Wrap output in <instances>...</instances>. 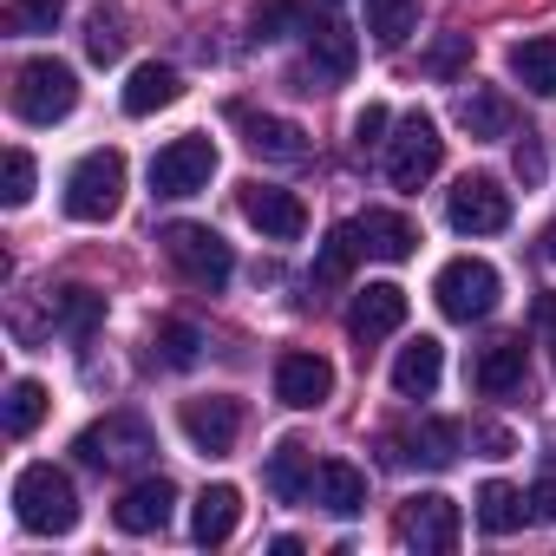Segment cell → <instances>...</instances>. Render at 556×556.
<instances>
[{
  "label": "cell",
  "instance_id": "3",
  "mask_svg": "<svg viewBox=\"0 0 556 556\" xmlns=\"http://www.w3.org/2000/svg\"><path fill=\"white\" fill-rule=\"evenodd\" d=\"M66 216L73 223H112L118 203H125V157L118 151H86L66 177Z\"/></svg>",
  "mask_w": 556,
  "mask_h": 556
},
{
  "label": "cell",
  "instance_id": "4",
  "mask_svg": "<svg viewBox=\"0 0 556 556\" xmlns=\"http://www.w3.org/2000/svg\"><path fill=\"white\" fill-rule=\"evenodd\" d=\"M157 242H164L170 268L184 275V282H197V289H223L229 275H236V255H229V242L210 223H164Z\"/></svg>",
  "mask_w": 556,
  "mask_h": 556
},
{
  "label": "cell",
  "instance_id": "44",
  "mask_svg": "<svg viewBox=\"0 0 556 556\" xmlns=\"http://www.w3.org/2000/svg\"><path fill=\"white\" fill-rule=\"evenodd\" d=\"M543 255H549V262H556V223H549V236H543Z\"/></svg>",
  "mask_w": 556,
  "mask_h": 556
},
{
  "label": "cell",
  "instance_id": "34",
  "mask_svg": "<svg viewBox=\"0 0 556 556\" xmlns=\"http://www.w3.org/2000/svg\"><path fill=\"white\" fill-rule=\"evenodd\" d=\"M47 419V387L40 380H14L8 387V439H27Z\"/></svg>",
  "mask_w": 556,
  "mask_h": 556
},
{
  "label": "cell",
  "instance_id": "32",
  "mask_svg": "<svg viewBox=\"0 0 556 556\" xmlns=\"http://www.w3.org/2000/svg\"><path fill=\"white\" fill-rule=\"evenodd\" d=\"M125 14L118 8H92L86 14V60H99V66H112V60H125Z\"/></svg>",
  "mask_w": 556,
  "mask_h": 556
},
{
  "label": "cell",
  "instance_id": "43",
  "mask_svg": "<svg viewBox=\"0 0 556 556\" xmlns=\"http://www.w3.org/2000/svg\"><path fill=\"white\" fill-rule=\"evenodd\" d=\"M478 439L491 445V458H504V452H510V432H497V426H478Z\"/></svg>",
  "mask_w": 556,
  "mask_h": 556
},
{
  "label": "cell",
  "instance_id": "24",
  "mask_svg": "<svg viewBox=\"0 0 556 556\" xmlns=\"http://www.w3.org/2000/svg\"><path fill=\"white\" fill-rule=\"evenodd\" d=\"M458 125H465L478 144H491V138H510L517 112H510V99H504V92H491V86H471V92H458Z\"/></svg>",
  "mask_w": 556,
  "mask_h": 556
},
{
  "label": "cell",
  "instance_id": "11",
  "mask_svg": "<svg viewBox=\"0 0 556 556\" xmlns=\"http://www.w3.org/2000/svg\"><path fill=\"white\" fill-rule=\"evenodd\" d=\"M236 203H242V216H249L268 242H295V236L308 229V210H302V197H295V190H275V184H242V190H236Z\"/></svg>",
  "mask_w": 556,
  "mask_h": 556
},
{
  "label": "cell",
  "instance_id": "28",
  "mask_svg": "<svg viewBox=\"0 0 556 556\" xmlns=\"http://www.w3.org/2000/svg\"><path fill=\"white\" fill-rule=\"evenodd\" d=\"M523 517H530V491H517V484H504V478L478 484V523H484L491 536L523 530Z\"/></svg>",
  "mask_w": 556,
  "mask_h": 556
},
{
  "label": "cell",
  "instance_id": "29",
  "mask_svg": "<svg viewBox=\"0 0 556 556\" xmlns=\"http://www.w3.org/2000/svg\"><path fill=\"white\" fill-rule=\"evenodd\" d=\"M354 255H367V249H361V229H354V223L328 229V242H321V255H315V289H341L348 268H354Z\"/></svg>",
  "mask_w": 556,
  "mask_h": 556
},
{
  "label": "cell",
  "instance_id": "42",
  "mask_svg": "<svg viewBox=\"0 0 556 556\" xmlns=\"http://www.w3.org/2000/svg\"><path fill=\"white\" fill-rule=\"evenodd\" d=\"M536 334L556 341V295H536Z\"/></svg>",
  "mask_w": 556,
  "mask_h": 556
},
{
  "label": "cell",
  "instance_id": "33",
  "mask_svg": "<svg viewBox=\"0 0 556 556\" xmlns=\"http://www.w3.org/2000/svg\"><path fill=\"white\" fill-rule=\"evenodd\" d=\"M151 354H157L164 367H177V374H184V367H197V361H203V334H197L190 321H164V328L151 334Z\"/></svg>",
  "mask_w": 556,
  "mask_h": 556
},
{
  "label": "cell",
  "instance_id": "9",
  "mask_svg": "<svg viewBox=\"0 0 556 556\" xmlns=\"http://www.w3.org/2000/svg\"><path fill=\"white\" fill-rule=\"evenodd\" d=\"M439 157H445V138H439V125H432L426 112L400 118V138H387V177H393L400 190H419V184L439 170Z\"/></svg>",
  "mask_w": 556,
  "mask_h": 556
},
{
  "label": "cell",
  "instance_id": "30",
  "mask_svg": "<svg viewBox=\"0 0 556 556\" xmlns=\"http://www.w3.org/2000/svg\"><path fill=\"white\" fill-rule=\"evenodd\" d=\"M413 27H419V0H367V34H374V47H406Z\"/></svg>",
  "mask_w": 556,
  "mask_h": 556
},
{
  "label": "cell",
  "instance_id": "38",
  "mask_svg": "<svg viewBox=\"0 0 556 556\" xmlns=\"http://www.w3.org/2000/svg\"><path fill=\"white\" fill-rule=\"evenodd\" d=\"M295 21V8H289V0H268V8L255 14V40H282V27Z\"/></svg>",
  "mask_w": 556,
  "mask_h": 556
},
{
  "label": "cell",
  "instance_id": "18",
  "mask_svg": "<svg viewBox=\"0 0 556 556\" xmlns=\"http://www.w3.org/2000/svg\"><path fill=\"white\" fill-rule=\"evenodd\" d=\"M439 374H445V348H439L432 334H419V341H406L400 361H393V393H400V400H432V393H439Z\"/></svg>",
  "mask_w": 556,
  "mask_h": 556
},
{
  "label": "cell",
  "instance_id": "37",
  "mask_svg": "<svg viewBox=\"0 0 556 556\" xmlns=\"http://www.w3.org/2000/svg\"><path fill=\"white\" fill-rule=\"evenodd\" d=\"M387 125H393V112H387V105H367V112L354 118V144H361V151H367V144H387V138H380Z\"/></svg>",
  "mask_w": 556,
  "mask_h": 556
},
{
  "label": "cell",
  "instance_id": "36",
  "mask_svg": "<svg viewBox=\"0 0 556 556\" xmlns=\"http://www.w3.org/2000/svg\"><path fill=\"white\" fill-rule=\"evenodd\" d=\"M0 203H8V210H27L34 203V157L21 144L8 151V190H0Z\"/></svg>",
  "mask_w": 556,
  "mask_h": 556
},
{
  "label": "cell",
  "instance_id": "17",
  "mask_svg": "<svg viewBox=\"0 0 556 556\" xmlns=\"http://www.w3.org/2000/svg\"><path fill=\"white\" fill-rule=\"evenodd\" d=\"M458 445H465V432H458L452 419H426L419 432H406V439H393V465H419V471H445V465H458Z\"/></svg>",
  "mask_w": 556,
  "mask_h": 556
},
{
  "label": "cell",
  "instance_id": "19",
  "mask_svg": "<svg viewBox=\"0 0 556 556\" xmlns=\"http://www.w3.org/2000/svg\"><path fill=\"white\" fill-rule=\"evenodd\" d=\"M308 497H315L321 510H334V517H361V510H367V478H361L348 458H321Z\"/></svg>",
  "mask_w": 556,
  "mask_h": 556
},
{
  "label": "cell",
  "instance_id": "20",
  "mask_svg": "<svg viewBox=\"0 0 556 556\" xmlns=\"http://www.w3.org/2000/svg\"><path fill=\"white\" fill-rule=\"evenodd\" d=\"M354 229H361V249L380 255V262H406V255L419 249V223L400 216V210H367Z\"/></svg>",
  "mask_w": 556,
  "mask_h": 556
},
{
  "label": "cell",
  "instance_id": "21",
  "mask_svg": "<svg viewBox=\"0 0 556 556\" xmlns=\"http://www.w3.org/2000/svg\"><path fill=\"white\" fill-rule=\"evenodd\" d=\"M523 374H530L523 341H491V348L478 354V367H471V387H478L484 400H504V393H517V387H523Z\"/></svg>",
  "mask_w": 556,
  "mask_h": 556
},
{
  "label": "cell",
  "instance_id": "1",
  "mask_svg": "<svg viewBox=\"0 0 556 556\" xmlns=\"http://www.w3.org/2000/svg\"><path fill=\"white\" fill-rule=\"evenodd\" d=\"M14 517L34 530V536H66L79 523V491L60 465H27L14 478Z\"/></svg>",
  "mask_w": 556,
  "mask_h": 556
},
{
  "label": "cell",
  "instance_id": "2",
  "mask_svg": "<svg viewBox=\"0 0 556 556\" xmlns=\"http://www.w3.org/2000/svg\"><path fill=\"white\" fill-rule=\"evenodd\" d=\"M73 452H79L86 465H99V471H144V465L157 458V432H151L138 413H105L99 426L79 432Z\"/></svg>",
  "mask_w": 556,
  "mask_h": 556
},
{
  "label": "cell",
  "instance_id": "22",
  "mask_svg": "<svg viewBox=\"0 0 556 556\" xmlns=\"http://www.w3.org/2000/svg\"><path fill=\"white\" fill-rule=\"evenodd\" d=\"M236 523H242V491H236V484H210V491L197 497V510H190V536H197L203 549L229 543Z\"/></svg>",
  "mask_w": 556,
  "mask_h": 556
},
{
  "label": "cell",
  "instance_id": "23",
  "mask_svg": "<svg viewBox=\"0 0 556 556\" xmlns=\"http://www.w3.org/2000/svg\"><path fill=\"white\" fill-rule=\"evenodd\" d=\"M302 34H308V66H315L321 79H354L361 47H354V34H348L341 21H315V27H302Z\"/></svg>",
  "mask_w": 556,
  "mask_h": 556
},
{
  "label": "cell",
  "instance_id": "25",
  "mask_svg": "<svg viewBox=\"0 0 556 556\" xmlns=\"http://www.w3.org/2000/svg\"><path fill=\"white\" fill-rule=\"evenodd\" d=\"M510 79L536 99H556V34H530L510 47Z\"/></svg>",
  "mask_w": 556,
  "mask_h": 556
},
{
  "label": "cell",
  "instance_id": "8",
  "mask_svg": "<svg viewBox=\"0 0 556 556\" xmlns=\"http://www.w3.org/2000/svg\"><path fill=\"white\" fill-rule=\"evenodd\" d=\"M445 223L458 236H497V229H510V190L497 177H484V170L458 177L452 197H445Z\"/></svg>",
  "mask_w": 556,
  "mask_h": 556
},
{
  "label": "cell",
  "instance_id": "27",
  "mask_svg": "<svg viewBox=\"0 0 556 556\" xmlns=\"http://www.w3.org/2000/svg\"><path fill=\"white\" fill-rule=\"evenodd\" d=\"M177 92H184L177 66H157V60H144V66L125 79V112H131V118H151V112L177 105Z\"/></svg>",
  "mask_w": 556,
  "mask_h": 556
},
{
  "label": "cell",
  "instance_id": "31",
  "mask_svg": "<svg viewBox=\"0 0 556 556\" xmlns=\"http://www.w3.org/2000/svg\"><path fill=\"white\" fill-rule=\"evenodd\" d=\"M99 321H105V295H92V289H60L53 295V328H66L73 341H86Z\"/></svg>",
  "mask_w": 556,
  "mask_h": 556
},
{
  "label": "cell",
  "instance_id": "26",
  "mask_svg": "<svg viewBox=\"0 0 556 556\" xmlns=\"http://www.w3.org/2000/svg\"><path fill=\"white\" fill-rule=\"evenodd\" d=\"M308 484H315V452L302 439H282V445L268 452V491L282 497V504H302Z\"/></svg>",
  "mask_w": 556,
  "mask_h": 556
},
{
  "label": "cell",
  "instance_id": "15",
  "mask_svg": "<svg viewBox=\"0 0 556 556\" xmlns=\"http://www.w3.org/2000/svg\"><path fill=\"white\" fill-rule=\"evenodd\" d=\"M170 510H177V484H170V478H138V484L118 497L112 523H118L125 536H151V530L170 523Z\"/></svg>",
  "mask_w": 556,
  "mask_h": 556
},
{
  "label": "cell",
  "instance_id": "6",
  "mask_svg": "<svg viewBox=\"0 0 556 556\" xmlns=\"http://www.w3.org/2000/svg\"><path fill=\"white\" fill-rule=\"evenodd\" d=\"M497 268L484 262V255H458V262H445L439 268V282H432V295H439V315L445 321H484L491 308H497Z\"/></svg>",
  "mask_w": 556,
  "mask_h": 556
},
{
  "label": "cell",
  "instance_id": "5",
  "mask_svg": "<svg viewBox=\"0 0 556 556\" xmlns=\"http://www.w3.org/2000/svg\"><path fill=\"white\" fill-rule=\"evenodd\" d=\"M79 105V73L66 60H27L14 73V112L27 125H60Z\"/></svg>",
  "mask_w": 556,
  "mask_h": 556
},
{
  "label": "cell",
  "instance_id": "13",
  "mask_svg": "<svg viewBox=\"0 0 556 556\" xmlns=\"http://www.w3.org/2000/svg\"><path fill=\"white\" fill-rule=\"evenodd\" d=\"M184 439L203 458H229L242 439V406L236 400H184Z\"/></svg>",
  "mask_w": 556,
  "mask_h": 556
},
{
  "label": "cell",
  "instance_id": "35",
  "mask_svg": "<svg viewBox=\"0 0 556 556\" xmlns=\"http://www.w3.org/2000/svg\"><path fill=\"white\" fill-rule=\"evenodd\" d=\"M66 14V0H8V27L14 34H53Z\"/></svg>",
  "mask_w": 556,
  "mask_h": 556
},
{
  "label": "cell",
  "instance_id": "16",
  "mask_svg": "<svg viewBox=\"0 0 556 556\" xmlns=\"http://www.w3.org/2000/svg\"><path fill=\"white\" fill-rule=\"evenodd\" d=\"M236 125H242V144H249L255 157H268V164H302V157H308V131H302L295 118L236 112Z\"/></svg>",
  "mask_w": 556,
  "mask_h": 556
},
{
  "label": "cell",
  "instance_id": "40",
  "mask_svg": "<svg viewBox=\"0 0 556 556\" xmlns=\"http://www.w3.org/2000/svg\"><path fill=\"white\" fill-rule=\"evenodd\" d=\"M530 517H543V523H556V471H543V478L530 484Z\"/></svg>",
  "mask_w": 556,
  "mask_h": 556
},
{
  "label": "cell",
  "instance_id": "14",
  "mask_svg": "<svg viewBox=\"0 0 556 556\" xmlns=\"http://www.w3.org/2000/svg\"><path fill=\"white\" fill-rule=\"evenodd\" d=\"M328 393H334V367L321 354H282V361H275V400H282V406L315 413Z\"/></svg>",
  "mask_w": 556,
  "mask_h": 556
},
{
  "label": "cell",
  "instance_id": "10",
  "mask_svg": "<svg viewBox=\"0 0 556 556\" xmlns=\"http://www.w3.org/2000/svg\"><path fill=\"white\" fill-rule=\"evenodd\" d=\"M210 177H216V144L210 138H170L151 157V190L157 197H197V190H210Z\"/></svg>",
  "mask_w": 556,
  "mask_h": 556
},
{
  "label": "cell",
  "instance_id": "41",
  "mask_svg": "<svg viewBox=\"0 0 556 556\" xmlns=\"http://www.w3.org/2000/svg\"><path fill=\"white\" fill-rule=\"evenodd\" d=\"M517 177H523V184H536V177H543V144H536L530 131H523V144H517Z\"/></svg>",
  "mask_w": 556,
  "mask_h": 556
},
{
  "label": "cell",
  "instance_id": "7",
  "mask_svg": "<svg viewBox=\"0 0 556 556\" xmlns=\"http://www.w3.org/2000/svg\"><path fill=\"white\" fill-rule=\"evenodd\" d=\"M458 504L452 497H439V491H419V497H406L400 504V517H393V536L406 543V549H419V556H445V549H458Z\"/></svg>",
  "mask_w": 556,
  "mask_h": 556
},
{
  "label": "cell",
  "instance_id": "12",
  "mask_svg": "<svg viewBox=\"0 0 556 556\" xmlns=\"http://www.w3.org/2000/svg\"><path fill=\"white\" fill-rule=\"evenodd\" d=\"M406 328V289L400 282H367L361 295H354V308H348V334L361 341V348H374V341H387V334H400Z\"/></svg>",
  "mask_w": 556,
  "mask_h": 556
},
{
  "label": "cell",
  "instance_id": "39",
  "mask_svg": "<svg viewBox=\"0 0 556 556\" xmlns=\"http://www.w3.org/2000/svg\"><path fill=\"white\" fill-rule=\"evenodd\" d=\"M465 53H471V34H452V40H439V53H432L426 66L445 79V73H458V60H465Z\"/></svg>",
  "mask_w": 556,
  "mask_h": 556
}]
</instances>
